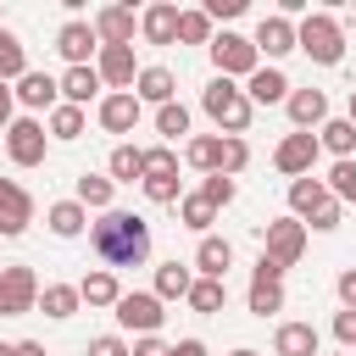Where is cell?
I'll list each match as a JSON object with an SVG mask.
<instances>
[{
    "label": "cell",
    "instance_id": "obj_8",
    "mask_svg": "<svg viewBox=\"0 0 356 356\" xmlns=\"http://www.w3.org/2000/svg\"><path fill=\"white\" fill-rule=\"evenodd\" d=\"M44 150H50V134H44L39 117H17V122L6 128V156H11L17 167H39Z\"/></svg>",
    "mask_w": 356,
    "mask_h": 356
},
{
    "label": "cell",
    "instance_id": "obj_7",
    "mask_svg": "<svg viewBox=\"0 0 356 356\" xmlns=\"http://www.w3.org/2000/svg\"><path fill=\"white\" fill-rule=\"evenodd\" d=\"M111 312H117V323H122L128 334H139V339H145V334H156V328L167 323V306H161L150 289H122V300H117Z\"/></svg>",
    "mask_w": 356,
    "mask_h": 356
},
{
    "label": "cell",
    "instance_id": "obj_42",
    "mask_svg": "<svg viewBox=\"0 0 356 356\" xmlns=\"http://www.w3.org/2000/svg\"><path fill=\"white\" fill-rule=\"evenodd\" d=\"M195 195H200V200H206V206H211V211H222V206H228V200H234V178H222V172H206V178H200V189H195Z\"/></svg>",
    "mask_w": 356,
    "mask_h": 356
},
{
    "label": "cell",
    "instance_id": "obj_14",
    "mask_svg": "<svg viewBox=\"0 0 356 356\" xmlns=\"http://www.w3.org/2000/svg\"><path fill=\"white\" fill-rule=\"evenodd\" d=\"M56 50L67 56V67H89V56H100V39H95V28L83 17H72V22L56 28Z\"/></svg>",
    "mask_w": 356,
    "mask_h": 356
},
{
    "label": "cell",
    "instance_id": "obj_43",
    "mask_svg": "<svg viewBox=\"0 0 356 356\" xmlns=\"http://www.w3.org/2000/svg\"><path fill=\"white\" fill-rule=\"evenodd\" d=\"M245 167H250V145H245V139H222V167H217V172H222V178H239Z\"/></svg>",
    "mask_w": 356,
    "mask_h": 356
},
{
    "label": "cell",
    "instance_id": "obj_11",
    "mask_svg": "<svg viewBox=\"0 0 356 356\" xmlns=\"http://www.w3.org/2000/svg\"><path fill=\"white\" fill-rule=\"evenodd\" d=\"M95 117H100V128H106V134H134V128H139V117H145V106H139V95H134V89H117V95H100Z\"/></svg>",
    "mask_w": 356,
    "mask_h": 356
},
{
    "label": "cell",
    "instance_id": "obj_27",
    "mask_svg": "<svg viewBox=\"0 0 356 356\" xmlns=\"http://www.w3.org/2000/svg\"><path fill=\"white\" fill-rule=\"evenodd\" d=\"M111 195H117V184H111L106 172H83L78 189H72V200H78L83 211H111Z\"/></svg>",
    "mask_w": 356,
    "mask_h": 356
},
{
    "label": "cell",
    "instance_id": "obj_54",
    "mask_svg": "<svg viewBox=\"0 0 356 356\" xmlns=\"http://www.w3.org/2000/svg\"><path fill=\"white\" fill-rule=\"evenodd\" d=\"M345 122H350V128H356V89H350V111H345Z\"/></svg>",
    "mask_w": 356,
    "mask_h": 356
},
{
    "label": "cell",
    "instance_id": "obj_25",
    "mask_svg": "<svg viewBox=\"0 0 356 356\" xmlns=\"http://www.w3.org/2000/svg\"><path fill=\"white\" fill-rule=\"evenodd\" d=\"M189 284H195V267H184V261H161V267H156V289H150V295L167 306V300H184V295H189Z\"/></svg>",
    "mask_w": 356,
    "mask_h": 356
},
{
    "label": "cell",
    "instance_id": "obj_40",
    "mask_svg": "<svg viewBox=\"0 0 356 356\" xmlns=\"http://www.w3.org/2000/svg\"><path fill=\"white\" fill-rule=\"evenodd\" d=\"M178 44H211V17L206 11H178Z\"/></svg>",
    "mask_w": 356,
    "mask_h": 356
},
{
    "label": "cell",
    "instance_id": "obj_55",
    "mask_svg": "<svg viewBox=\"0 0 356 356\" xmlns=\"http://www.w3.org/2000/svg\"><path fill=\"white\" fill-rule=\"evenodd\" d=\"M228 356H261V350H250V345H239V350H228Z\"/></svg>",
    "mask_w": 356,
    "mask_h": 356
},
{
    "label": "cell",
    "instance_id": "obj_16",
    "mask_svg": "<svg viewBox=\"0 0 356 356\" xmlns=\"http://www.w3.org/2000/svg\"><path fill=\"white\" fill-rule=\"evenodd\" d=\"M89 28H95V39L100 44H134V6H100L95 17H89Z\"/></svg>",
    "mask_w": 356,
    "mask_h": 356
},
{
    "label": "cell",
    "instance_id": "obj_18",
    "mask_svg": "<svg viewBox=\"0 0 356 356\" xmlns=\"http://www.w3.org/2000/svg\"><path fill=\"white\" fill-rule=\"evenodd\" d=\"M178 11H184V6H172V0H156V6H145V17H139V33H145L150 44H178Z\"/></svg>",
    "mask_w": 356,
    "mask_h": 356
},
{
    "label": "cell",
    "instance_id": "obj_47",
    "mask_svg": "<svg viewBox=\"0 0 356 356\" xmlns=\"http://www.w3.org/2000/svg\"><path fill=\"white\" fill-rule=\"evenodd\" d=\"M334 295H339V312H356V267H345L334 278Z\"/></svg>",
    "mask_w": 356,
    "mask_h": 356
},
{
    "label": "cell",
    "instance_id": "obj_34",
    "mask_svg": "<svg viewBox=\"0 0 356 356\" xmlns=\"http://www.w3.org/2000/svg\"><path fill=\"white\" fill-rule=\"evenodd\" d=\"M106 178H111V184H134V178H145L139 145H117V150H111V161H106Z\"/></svg>",
    "mask_w": 356,
    "mask_h": 356
},
{
    "label": "cell",
    "instance_id": "obj_48",
    "mask_svg": "<svg viewBox=\"0 0 356 356\" xmlns=\"http://www.w3.org/2000/svg\"><path fill=\"white\" fill-rule=\"evenodd\" d=\"M83 356H128V339L122 334H100V339H89Z\"/></svg>",
    "mask_w": 356,
    "mask_h": 356
},
{
    "label": "cell",
    "instance_id": "obj_24",
    "mask_svg": "<svg viewBox=\"0 0 356 356\" xmlns=\"http://www.w3.org/2000/svg\"><path fill=\"white\" fill-rule=\"evenodd\" d=\"M328 200H334V195H328V184H323V178H312V172L289 184V217H300V222H306L317 206H328Z\"/></svg>",
    "mask_w": 356,
    "mask_h": 356
},
{
    "label": "cell",
    "instance_id": "obj_38",
    "mask_svg": "<svg viewBox=\"0 0 356 356\" xmlns=\"http://www.w3.org/2000/svg\"><path fill=\"white\" fill-rule=\"evenodd\" d=\"M156 134H161V139H178V134H189V106H184V100H167V106H156Z\"/></svg>",
    "mask_w": 356,
    "mask_h": 356
},
{
    "label": "cell",
    "instance_id": "obj_12",
    "mask_svg": "<svg viewBox=\"0 0 356 356\" xmlns=\"http://www.w3.org/2000/svg\"><path fill=\"white\" fill-rule=\"evenodd\" d=\"M28 222H33V195L17 178H0V234L17 239V234H28Z\"/></svg>",
    "mask_w": 356,
    "mask_h": 356
},
{
    "label": "cell",
    "instance_id": "obj_45",
    "mask_svg": "<svg viewBox=\"0 0 356 356\" xmlns=\"http://www.w3.org/2000/svg\"><path fill=\"white\" fill-rule=\"evenodd\" d=\"M339 217H345V206H339V200H328V206H317L306 222H312L317 234H334V228H339Z\"/></svg>",
    "mask_w": 356,
    "mask_h": 356
},
{
    "label": "cell",
    "instance_id": "obj_52",
    "mask_svg": "<svg viewBox=\"0 0 356 356\" xmlns=\"http://www.w3.org/2000/svg\"><path fill=\"white\" fill-rule=\"evenodd\" d=\"M167 356H211V350H206V339H178Z\"/></svg>",
    "mask_w": 356,
    "mask_h": 356
},
{
    "label": "cell",
    "instance_id": "obj_29",
    "mask_svg": "<svg viewBox=\"0 0 356 356\" xmlns=\"http://www.w3.org/2000/svg\"><path fill=\"white\" fill-rule=\"evenodd\" d=\"M184 300H189V312H200V317H217V312L228 306V284H222V278H195Z\"/></svg>",
    "mask_w": 356,
    "mask_h": 356
},
{
    "label": "cell",
    "instance_id": "obj_53",
    "mask_svg": "<svg viewBox=\"0 0 356 356\" xmlns=\"http://www.w3.org/2000/svg\"><path fill=\"white\" fill-rule=\"evenodd\" d=\"M11 356H44V345H39V339H17V345H11Z\"/></svg>",
    "mask_w": 356,
    "mask_h": 356
},
{
    "label": "cell",
    "instance_id": "obj_30",
    "mask_svg": "<svg viewBox=\"0 0 356 356\" xmlns=\"http://www.w3.org/2000/svg\"><path fill=\"white\" fill-rule=\"evenodd\" d=\"M78 306H83V300H78V284H44V289H39V312L56 317V323H67Z\"/></svg>",
    "mask_w": 356,
    "mask_h": 356
},
{
    "label": "cell",
    "instance_id": "obj_5",
    "mask_svg": "<svg viewBox=\"0 0 356 356\" xmlns=\"http://www.w3.org/2000/svg\"><path fill=\"white\" fill-rule=\"evenodd\" d=\"M28 312H39V273L11 261L0 267V317H28Z\"/></svg>",
    "mask_w": 356,
    "mask_h": 356
},
{
    "label": "cell",
    "instance_id": "obj_36",
    "mask_svg": "<svg viewBox=\"0 0 356 356\" xmlns=\"http://www.w3.org/2000/svg\"><path fill=\"white\" fill-rule=\"evenodd\" d=\"M245 306H250L256 317H273V312H284V284H267V278H250V295H245Z\"/></svg>",
    "mask_w": 356,
    "mask_h": 356
},
{
    "label": "cell",
    "instance_id": "obj_1",
    "mask_svg": "<svg viewBox=\"0 0 356 356\" xmlns=\"http://www.w3.org/2000/svg\"><path fill=\"white\" fill-rule=\"evenodd\" d=\"M89 250L117 273V267H145L150 261V222L139 211H100L89 222Z\"/></svg>",
    "mask_w": 356,
    "mask_h": 356
},
{
    "label": "cell",
    "instance_id": "obj_21",
    "mask_svg": "<svg viewBox=\"0 0 356 356\" xmlns=\"http://www.w3.org/2000/svg\"><path fill=\"white\" fill-rule=\"evenodd\" d=\"M289 89H295V83H289L278 67H256V72L245 78V100H250V106H278V100H289Z\"/></svg>",
    "mask_w": 356,
    "mask_h": 356
},
{
    "label": "cell",
    "instance_id": "obj_13",
    "mask_svg": "<svg viewBox=\"0 0 356 356\" xmlns=\"http://www.w3.org/2000/svg\"><path fill=\"white\" fill-rule=\"evenodd\" d=\"M250 44H256V56H267V61H284V56L295 50V22L273 11V17H261V22H256Z\"/></svg>",
    "mask_w": 356,
    "mask_h": 356
},
{
    "label": "cell",
    "instance_id": "obj_6",
    "mask_svg": "<svg viewBox=\"0 0 356 356\" xmlns=\"http://www.w3.org/2000/svg\"><path fill=\"white\" fill-rule=\"evenodd\" d=\"M261 256H273L284 273L306 256V222L300 217H273L267 228H261Z\"/></svg>",
    "mask_w": 356,
    "mask_h": 356
},
{
    "label": "cell",
    "instance_id": "obj_19",
    "mask_svg": "<svg viewBox=\"0 0 356 356\" xmlns=\"http://www.w3.org/2000/svg\"><path fill=\"white\" fill-rule=\"evenodd\" d=\"M56 83H61V106H78V111L106 89V83H100V72H95V61H89V67H67Z\"/></svg>",
    "mask_w": 356,
    "mask_h": 356
},
{
    "label": "cell",
    "instance_id": "obj_49",
    "mask_svg": "<svg viewBox=\"0 0 356 356\" xmlns=\"http://www.w3.org/2000/svg\"><path fill=\"white\" fill-rule=\"evenodd\" d=\"M200 11H206L211 22H228V17H239V11H245V0H206Z\"/></svg>",
    "mask_w": 356,
    "mask_h": 356
},
{
    "label": "cell",
    "instance_id": "obj_50",
    "mask_svg": "<svg viewBox=\"0 0 356 356\" xmlns=\"http://www.w3.org/2000/svg\"><path fill=\"white\" fill-rule=\"evenodd\" d=\"M167 350H172V345H161L156 334H145V339H134V345H128V356H167Z\"/></svg>",
    "mask_w": 356,
    "mask_h": 356
},
{
    "label": "cell",
    "instance_id": "obj_39",
    "mask_svg": "<svg viewBox=\"0 0 356 356\" xmlns=\"http://www.w3.org/2000/svg\"><path fill=\"white\" fill-rule=\"evenodd\" d=\"M178 217H184V228H195L200 239H206V228L217 222V211H211L200 195H178Z\"/></svg>",
    "mask_w": 356,
    "mask_h": 356
},
{
    "label": "cell",
    "instance_id": "obj_2",
    "mask_svg": "<svg viewBox=\"0 0 356 356\" xmlns=\"http://www.w3.org/2000/svg\"><path fill=\"white\" fill-rule=\"evenodd\" d=\"M200 111L217 122L222 139H239V134L250 128V117H256V106L245 100V89H239L234 78H211V83L200 89Z\"/></svg>",
    "mask_w": 356,
    "mask_h": 356
},
{
    "label": "cell",
    "instance_id": "obj_31",
    "mask_svg": "<svg viewBox=\"0 0 356 356\" xmlns=\"http://www.w3.org/2000/svg\"><path fill=\"white\" fill-rule=\"evenodd\" d=\"M317 145L334 150V161H350V150H356V128H350L345 117H328V122L317 128Z\"/></svg>",
    "mask_w": 356,
    "mask_h": 356
},
{
    "label": "cell",
    "instance_id": "obj_37",
    "mask_svg": "<svg viewBox=\"0 0 356 356\" xmlns=\"http://www.w3.org/2000/svg\"><path fill=\"white\" fill-rule=\"evenodd\" d=\"M323 184H328V195H334L339 206H356V156H350V161H334V172H328Z\"/></svg>",
    "mask_w": 356,
    "mask_h": 356
},
{
    "label": "cell",
    "instance_id": "obj_4",
    "mask_svg": "<svg viewBox=\"0 0 356 356\" xmlns=\"http://www.w3.org/2000/svg\"><path fill=\"white\" fill-rule=\"evenodd\" d=\"M211 67H217V78H250L256 67H261V56H256V44L245 39V33H211Z\"/></svg>",
    "mask_w": 356,
    "mask_h": 356
},
{
    "label": "cell",
    "instance_id": "obj_57",
    "mask_svg": "<svg viewBox=\"0 0 356 356\" xmlns=\"http://www.w3.org/2000/svg\"><path fill=\"white\" fill-rule=\"evenodd\" d=\"M339 356H350V350H339Z\"/></svg>",
    "mask_w": 356,
    "mask_h": 356
},
{
    "label": "cell",
    "instance_id": "obj_41",
    "mask_svg": "<svg viewBox=\"0 0 356 356\" xmlns=\"http://www.w3.org/2000/svg\"><path fill=\"white\" fill-rule=\"evenodd\" d=\"M139 161H145V178H172V172H178L172 145H150V150H139Z\"/></svg>",
    "mask_w": 356,
    "mask_h": 356
},
{
    "label": "cell",
    "instance_id": "obj_51",
    "mask_svg": "<svg viewBox=\"0 0 356 356\" xmlns=\"http://www.w3.org/2000/svg\"><path fill=\"white\" fill-rule=\"evenodd\" d=\"M17 122V95H11V83H0V134Z\"/></svg>",
    "mask_w": 356,
    "mask_h": 356
},
{
    "label": "cell",
    "instance_id": "obj_56",
    "mask_svg": "<svg viewBox=\"0 0 356 356\" xmlns=\"http://www.w3.org/2000/svg\"><path fill=\"white\" fill-rule=\"evenodd\" d=\"M0 356H11V345H6V339H0Z\"/></svg>",
    "mask_w": 356,
    "mask_h": 356
},
{
    "label": "cell",
    "instance_id": "obj_20",
    "mask_svg": "<svg viewBox=\"0 0 356 356\" xmlns=\"http://www.w3.org/2000/svg\"><path fill=\"white\" fill-rule=\"evenodd\" d=\"M134 95H139V106H167V100H178V78H172V67H139Z\"/></svg>",
    "mask_w": 356,
    "mask_h": 356
},
{
    "label": "cell",
    "instance_id": "obj_44",
    "mask_svg": "<svg viewBox=\"0 0 356 356\" xmlns=\"http://www.w3.org/2000/svg\"><path fill=\"white\" fill-rule=\"evenodd\" d=\"M145 184V200H156V206H178V172L172 178H139Z\"/></svg>",
    "mask_w": 356,
    "mask_h": 356
},
{
    "label": "cell",
    "instance_id": "obj_9",
    "mask_svg": "<svg viewBox=\"0 0 356 356\" xmlns=\"http://www.w3.org/2000/svg\"><path fill=\"white\" fill-rule=\"evenodd\" d=\"M317 156H323L317 134H284L278 150H273V167H278L284 178H306V172L317 167Z\"/></svg>",
    "mask_w": 356,
    "mask_h": 356
},
{
    "label": "cell",
    "instance_id": "obj_28",
    "mask_svg": "<svg viewBox=\"0 0 356 356\" xmlns=\"http://www.w3.org/2000/svg\"><path fill=\"white\" fill-rule=\"evenodd\" d=\"M44 222H50V234H56V239H78V234L89 228V211H83L78 200H56V206L44 211Z\"/></svg>",
    "mask_w": 356,
    "mask_h": 356
},
{
    "label": "cell",
    "instance_id": "obj_46",
    "mask_svg": "<svg viewBox=\"0 0 356 356\" xmlns=\"http://www.w3.org/2000/svg\"><path fill=\"white\" fill-rule=\"evenodd\" d=\"M334 339L356 356V312H334Z\"/></svg>",
    "mask_w": 356,
    "mask_h": 356
},
{
    "label": "cell",
    "instance_id": "obj_3",
    "mask_svg": "<svg viewBox=\"0 0 356 356\" xmlns=\"http://www.w3.org/2000/svg\"><path fill=\"white\" fill-rule=\"evenodd\" d=\"M295 50H306L317 67H339L345 61V33L328 11H312V17L295 22Z\"/></svg>",
    "mask_w": 356,
    "mask_h": 356
},
{
    "label": "cell",
    "instance_id": "obj_17",
    "mask_svg": "<svg viewBox=\"0 0 356 356\" xmlns=\"http://www.w3.org/2000/svg\"><path fill=\"white\" fill-rule=\"evenodd\" d=\"M289 122H295V134H312V128H323L328 122V95L323 89H289Z\"/></svg>",
    "mask_w": 356,
    "mask_h": 356
},
{
    "label": "cell",
    "instance_id": "obj_35",
    "mask_svg": "<svg viewBox=\"0 0 356 356\" xmlns=\"http://www.w3.org/2000/svg\"><path fill=\"white\" fill-rule=\"evenodd\" d=\"M44 134H50V139H61V145L83 139V111H78V106H56V111H50V122H44Z\"/></svg>",
    "mask_w": 356,
    "mask_h": 356
},
{
    "label": "cell",
    "instance_id": "obj_22",
    "mask_svg": "<svg viewBox=\"0 0 356 356\" xmlns=\"http://www.w3.org/2000/svg\"><path fill=\"white\" fill-rule=\"evenodd\" d=\"M317 345H323L317 323H278L273 334V356H317Z\"/></svg>",
    "mask_w": 356,
    "mask_h": 356
},
{
    "label": "cell",
    "instance_id": "obj_33",
    "mask_svg": "<svg viewBox=\"0 0 356 356\" xmlns=\"http://www.w3.org/2000/svg\"><path fill=\"white\" fill-rule=\"evenodd\" d=\"M22 72H28V50L11 28H0V83H17Z\"/></svg>",
    "mask_w": 356,
    "mask_h": 356
},
{
    "label": "cell",
    "instance_id": "obj_32",
    "mask_svg": "<svg viewBox=\"0 0 356 356\" xmlns=\"http://www.w3.org/2000/svg\"><path fill=\"white\" fill-rule=\"evenodd\" d=\"M184 161L200 167V172H217V167H222V134H195V139L184 145Z\"/></svg>",
    "mask_w": 356,
    "mask_h": 356
},
{
    "label": "cell",
    "instance_id": "obj_26",
    "mask_svg": "<svg viewBox=\"0 0 356 356\" xmlns=\"http://www.w3.org/2000/svg\"><path fill=\"white\" fill-rule=\"evenodd\" d=\"M78 300H83V306H117V300H122L117 273H111V267H95V273L78 284Z\"/></svg>",
    "mask_w": 356,
    "mask_h": 356
},
{
    "label": "cell",
    "instance_id": "obj_23",
    "mask_svg": "<svg viewBox=\"0 0 356 356\" xmlns=\"http://www.w3.org/2000/svg\"><path fill=\"white\" fill-rule=\"evenodd\" d=\"M228 267H234V245L217 239V234H206L195 245V278H228Z\"/></svg>",
    "mask_w": 356,
    "mask_h": 356
},
{
    "label": "cell",
    "instance_id": "obj_15",
    "mask_svg": "<svg viewBox=\"0 0 356 356\" xmlns=\"http://www.w3.org/2000/svg\"><path fill=\"white\" fill-rule=\"evenodd\" d=\"M11 95H17V106H28V117H33V111H56V106H61V83H56L50 72H33V67L17 78V89H11Z\"/></svg>",
    "mask_w": 356,
    "mask_h": 356
},
{
    "label": "cell",
    "instance_id": "obj_10",
    "mask_svg": "<svg viewBox=\"0 0 356 356\" xmlns=\"http://www.w3.org/2000/svg\"><path fill=\"white\" fill-rule=\"evenodd\" d=\"M95 72H100V83L117 95V89H134V78H139V61H134V44H100V56H95Z\"/></svg>",
    "mask_w": 356,
    "mask_h": 356
}]
</instances>
